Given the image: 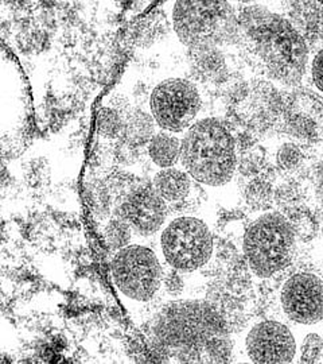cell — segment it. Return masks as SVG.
Returning <instances> with one entry per match:
<instances>
[{"label": "cell", "mask_w": 323, "mask_h": 364, "mask_svg": "<svg viewBox=\"0 0 323 364\" xmlns=\"http://www.w3.org/2000/svg\"><path fill=\"white\" fill-rule=\"evenodd\" d=\"M199 109V92L186 78H168L150 96L151 117L159 129L168 132H186L195 123Z\"/></svg>", "instance_id": "cell-8"}, {"label": "cell", "mask_w": 323, "mask_h": 364, "mask_svg": "<svg viewBox=\"0 0 323 364\" xmlns=\"http://www.w3.org/2000/svg\"><path fill=\"white\" fill-rule=\"evenodd\" d=\"M280 122L294 138L309 144L323 142V97L297 88L283 97Z\"/></svg>", "instance_id": "cell-9"}, {"label": "cell", "mask_w": 323, "mask_h": 364, "mask_svg": "<svg viewBox=\"0 0 323 364\" xmlns=\"http://www.w3.org/2000/svg\"><path fill=\"white\" fill-rule=\"evenodd\" d=\"M171 18L174 31L190 50L237 36V14L228 1H174Z\"/></svg>", "instance_id": "cell-5"}, {"label": "cell", "mask_w": 323, "mask_h": 364, "mask_svg": "<svg viewBox=\"0 0 323 364\" xmlns=\"http://www.w3.org/2000/svg\"><path fill=\"white\" fill-rule=\"evenodd\" d=\"M311 77L314 85L323 93V49L317 53L312 60Z\"/></svg>", "instance_id": "cell-23"}, {"label": "cell", "mask_w": 323, "mask_h": 364, "mask_svg": "<svg viewBox=\"0 0 323 364\" xmlns=\"http://www.w3.org/2000/svg\"><path fill=\"white\" fill-rule=\"evenodd\" d=\"M111 277L121 299L144 305L154 299L162 287L163 270L153 248L135 243L112 255Z\"/></svg>", "instance_id": "cell-6"}, {"label": "cell", "mask_w": 323, "mask_h": 364, "mask_svg": "<svg viewBox=\"0 0 323 364\" xmlns=\"http://www.w3.org/2000/svg\"><path fill=\"white\" fill-rule=\"evenodd\" d=\"M182 139L174 132L159 131L147 144V154L160 169L175 168L181 162Z\"/></svg>", "instance_id": "cell-15"}, {"label": "cell", "mask_w": 323, "mask_h": 364, "mask_svg": "<svg viewBox=\"0 0 323 364\" xmlns=\"http://www.w3.org/2000/svg\"><path fill=\"white\" fill-rule=\"evenodd\" d=\"M153 188L166 203L178 204L190 196L192 177L177 168L160 169L154 176Z\"/></svg>", "instance_id": "cell-14"}, {"label": "cell", "mask_w": 323, "mask_h": 364, "mask_svg": "<svg viewBox=\"0 0 323 364\" xmlns=\"http://www.w3.org/2000/svg\"><path fill=\"white\" fill-rule=\"evenodd\" d=\"M295 230L280 212H268L252 221L243 250L248 267L258 278H271L285 270L295 255Z\"/></svg>", "instance_id": "cell-4"}, {"label": "cell", "mask_w": 323, "mask_h": 364, "mask_svg": "<svg viewBox=\"0 0 323 364\" xmlns=\"http://www.w3.org/2000/svg\"><path fill=\"white\" fill-rule=\"evenodd\" d=\"M248 200L252 203V205H261L264 201H267L271 196V186L264 181H255L249 191L246 192Z\"/></svg>", "instance_id": "cell-22"}, {"label": "cell", "mask_w": 323, "mask_h": 364, "mask_svg": "<svg viewBox=\"0 0 323 364\" xmlns=\"http://www.w3.org/2000/svg\"><path fill=\"white\" fill-rule=\"evenodd\" d=\"M132 232V228L124 219H112L104 227L103 236L105 245L115 254L119 250L131 245Z\"/></svg>", "instance_id": "cell-18"}, {"label": "cell", "mask_w": 323, "mask_h": 364, "mask_svg": "<svg viewBox=\"0 0 323 364\" xmlns=\"http://www.w3.org/2000/svg\"><path fill=\"white\" fill-rule=\"evenodd\" d=\"M282 108L283 97L271 82L253 81L236 99L234 112L246 127L263 132L280 120Z\"/></svg>", "instance_id": "cell-11"}, {"label": "cell", "mask_w": 323, "mask_h": 364, "mask_svg": "<svg viewBox=\"0 0 323 364\" xmlns=\"http://www.w3.org/2000/svg\"><path fill=\"white\" fill-rule=\"evenodd\" d=\"M246 350L253 363H291L297 343L288 326L267 320L252 326L246 338Z\"/></svg>", "instance_id": "cell-12"}, {"label": "cell", "mask_w": 323, "mask_h": 364, "mask_svg": "<svg viewBox=\"0 0 323 364\" xmlns=\"http://www.w3.org/2000/svg\"><path fill=\"white\" fill-rule=\"evenodd\" d=\"M193 65L207 78H216L225 69V58L217 46L190 50Z\"/></svg>", "instance_id": "cell-16"}, {"label": "cell", "mask_w": 323, "mask_h": 364, "mask_svg": "<svg viewBox=\"0 0 323 364\" xmlns=\"http://www.w3.org/2000/svg\"><path fill=\"white\" fill-rule=\"evenodd\" d=\"M126 120L120 117V114L114 108L105 107L97 117V130L100 135L108 139H116L117 136L124 134Z\"/></svg>", "instance_id": "cell-19"}, {"label": "cell", "mask_w": 323, "mask_h": 364, "mask_svg": "<svg viewBox=\"0 0 323 364\" xmlns=\"http://www.w3.org/2000/svg\"><path fill=\"white\" fill-rule=\"evenodd\" d=\"M322 6H323V3H322Z\"/></svg>", "instance_id": "cell-24"}, {"label": "cell", "mask_w": 323, "mask_h": 364, "mask_svg": "<svg viewBox=\"0 0 323 364\" xmlns=\"http://www.w3.org/2000/svg\"><path fill=\"white\" fill-rule=\"evenodd\" d=\"M323 350V338L317 333L307 335L300 348V363H315L318 362Z\"/></svg>", "instance_id": "cell-21"}, {"label": "cell", "mask_w": 323, "mask_h": 364, "mask_svg": "<svg viewBox=\"0 0 323 364\" xmlns=\"http://www.w3.org/2000/svg\"><path fill=\"white\" fill-rule=\"evenodd\" d=\"M155 124L154 117L141 111V112H136L135 115H132L124 123V134L123 135L128 141V144H147L155 135V131H154Z\"/></svg>", "instance_id": "cell-17"}, {"label": "cell", "mask_w": 323, "mask_h": 364, "mask_svg": "<svg viewBox=\"0 0 323 364\" xmlns=\"http://www.w3.org/2000/svg\"><path fill=\"white\" fill-rule=\"evenodd\" d=\"M120 213L135 234L147 237L162 231L168 219V204L153 186L141 185L124 197Z\"/></svg>", "instance_id": "cell-13"}, {"label": "cell", "mask_w": 323, "mask_h": 364, "mask_svg": "<svg viewBox=\"0 0 323 364\" xmlns=\"http://www.w3.org/2000/svg\"><path fill=\"white\" fill-rule=\"evenodd\" d=\"M181 165L194 181L224 186L237 166L236 141L231 129L216 117L197 120L182 139Z\"/></svg>", "instance_id": "cell-3"}, {"label": "cell", "mask_w": 323, "mask_h": 364, "mask_svg": "<svg viewBox=\"0 0 323 364\" xmlns=\"http://www.w3.org/2000/svg\"><path fill=\"white\" fill-rule=\"evenodd\" d=\"M160 362L226 363L232 341L224 317L207 301H175L162 308L151 326Z\"/></svg>", "instance_id": "cell-1"}, {"label": "cell", "mask_w": 323, "mask_h": 364, "mask_svg": "<svg viewBox=\"0 0 323 364\" xmlns=\"http://www.w3.org/2000/svg\"><path fill=\"white\" fill-rule=\"evenodd\" d=\"M237 37L246 52L270 77L297 85L306 75L309 49L295 26L261 6L237 13Z\"/></svg>", "instance_id": "cell-2"}, {"label": "cell", "mask_w": 323, "mask_h": 364, "mask_svg": "<svg viewBox=\"0 0 323 364\" xmlns=\"http://www.w3.org/2000/svg\"><path fill=\"white\" fill-rule=\"evenodd\" d=\"M302 159H303L302 150L299 149V146L291 144V142L282 144L280 149L278 150V154H276L278 166L282 170H285V171L297 169V166L300 165Z\"/></svg>", "instance_id": "cell-20"}, {"label": "cell", "mask_w": 323, "mask_h": 364, "mask_svg": "<svg viewBox=\"0 0 323 364\" xmlns=\"http://www.w3.org/2000/svg\"><path fill=\"white\" fill-rule=\"evenodd\" d=\"M280 305L288 320L312 326L323 320V281L311 273L291 275L280 290Z\"/></svg>", "instance_id": "cell-10"}, {"label": "cell", "mask_w": 323, "mask_h": 364, "mask_svg": "<svg viewBox=\"0 0 323 364\" xmlns=\"http://www.w3.org/2000/svg\"><path fill=\"white\" fill-rule=\"evenodd\" d=\"M159 246L165 260L175 273H194L213 255L214 242L209 227L194 216L175 218L163 227Z\"/></svg>", "instance_id": "cell-7"}]
</instances>
